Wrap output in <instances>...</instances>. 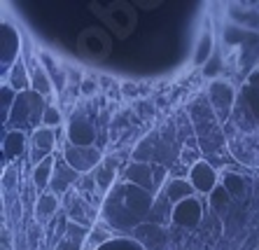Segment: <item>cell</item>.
I'll list each match as a JSON object with an SVG mask.
<instances>
[{
	"mask_svg": "<svg viewBox=\"0 0 259 250\" xmlns=\"http://www.w3.org/2000/svg\"><path fill=\"white\" fill-rule=\"evenodd\" d=\"M152 206H154L152 192L124 180V183H115V187L105 194L101 206V218L110 229L121 232V236H126L124 232H136L138 227L145 225L147 215L152 213Z\"/></svg>",
	"mask_w": 259,
	"mask_h": 250,
	"instance_id": "1",
	"label": "cell"
},
{
	"mask_svg": "<svg viewBox=\"0 0 259 250\" xmlns=\"http://www.w3.org/2000/svg\"><path fill=\"white\" fill-rule=\"evenodd\" d=\"M19 47H21V37L19 31L10 21L0 24V68H3V77L10 75L19 61Z\"/></svg>",
	"mask_w": 259,
	"mask_h": 250,
	"instance_id": "2",
	"label": "cell"
},
{
	"mask_svg": "<svg viewBox=\"0 0 259 250\" xmlns=\"http://www.w3.org/2000/svg\"><path fill=\"white\" fill-rule=\"evenodd\" d=\"M63 159L70 169H75L77 173H89L96 166H101V152L96 147H75L70 143H66L63 147Z\"/></svg>",
	"mask_w": 259,
	"mask_h": 250,
	"instance_id": "3",
	"label": "cell"
},
{
	"mask_svg": "<svg viewBox=\"0 0 259 250\" xmlns=\"http://www.w3.org/2000/svg\"><path fill=\"white\" fill-rule=\"evenodd\" d=\"M201 220H203V206L196 196L175 203L173 211H170V222L178 227H185V229H194Z\"/></svg>",
	"mask_w": 259,
	"mask_h": 250,
	"instance_id": "4",
	"label": "cell"
},
{
	"mask_svg": "<svg viewBox=\"0 0 259 250\" xmlns=\"http://www.w3.org/2000/svg\"><path fill=\"white\" fill-rule=\"evenodd\" d=\"M189 183H192V187L196 189L199 194L210 196L212 189L217 187V173L208 161L199 159V161H194L192 169H189Z\"/></svg>",
	"mask_w": 259,
	"mask_h": 250,
	"instance_id": "5",
	"label": "cell"
},
{
	"mask_svg": "<svg viewBox=\"0 0 259 250\" xmlns=\"http://www.w3.org/2000/svg\"><path fill=\"white\" fill-rule=\"evenodd\" d=\"M96 141V129L82 115H75L68 124V143L75 147H94Z\"/></svg>",
	"mask_w": 259,
	"mask_h": 250,
	"instance_id": "6",
	"label": "cell"
},
{
	"mask_svg": "<svg viewBox=\"0 0 259 250\" xmlns=\"http://www.w3.org/2000/svg\"><path fill=\"white\" fill-rule=\"evenodd\" d=\"M208 98H210L212 108L217 112V119L224 122L227 115H229L231 105H234V89L227 82H222V79H215L210 85V89H208Z\"/></svg>",
	"mask_w": 259,
	"mask_h": 250,
	"instance_id": "7",
	"label": "cell"
},
{
	"mask_svg": "<svg viewBox=\"0 0 259 250\" xmlns=\"http://www.w3.org/2000/svg\"><path fill=\"white\" fill-rule=\"evenodd\" d=\"M124 180L147 189L152 194H157V187H154V166L147 164V161H131L126 166V171H124Z\"/></svg>",
	"mask_w": 259,
	"mask_h": 250,
	"instance_id": "8",
	"label": "cell"
},
{
	"mask_svg": "<svg viewBox=\"0 0 259 250\" xmlns=\"http://www.w3.org/2000/svg\"><path fill=\"white\" fill-rule=\"evenodd\" d=\"M30 147H33V161H35V166L40 161H45L47 157H52V152H54V147H56L54 129H47V127L35 129L33 136H30Z\"/></svg>",
	"mask_w": 259,
	"mask_h": 250,
	"instance_id": "9",
	"label": "cell"
},
{
	"mask_svg": "<svg viewBox=\"0 0 259 250\" xmlns=\"http://www.w3.org/2000/svg\"><path fill=\"white\" fill-rule=\"evenodd\" d=\"M37 94L35 92H24L17 96V103H14L12 112H10V124L17 127L14 131H19L21 127H28L33 122V110H30V103H35Z\"/></svg>",
	"mask_w": 259,
	"mask_h": 250,
	"instance_id": "10",
	"label": "cell"
},
{
	"mask_svg": "<svg viewBox=\"0 0 259 250\" xmlns=\"http://www.w3.org/2000/svg\"><path fill=\"white\" fill-rule=\"evenodd\" d=\"M89 234H87V227L79 225V222H68L66 234L59 238L54 250H84V243Z\"/></svg>",
	"mask_w": 259,
	"mask_h": 250,
	"instance_id": "11",
	"label": "cell"
},
{
	"mask_svg": "<svg viewBox=\"0 0 259 250\" xmlns=\"http://www.w3.org/2000/svg\"><path fill=\"white\" fill-rule=\"evenodd\" d=\"M194 192H196V189L192 187L189 178H170L168 183H166V189H163L166 199H168L173 206L175 203H180V201H185V199H192Z\"/></svg>",
	"mask_w": 259,
	"mask_h": 250,
	"instance_id": "12",
	"label": "cell"
},
{
	"mask_svg": "<svg viewBox=\"0 0 259 250\" xmlns=\"http://www.w3.org/2000/svg\"><path fill=\"white\" fill-rule=\"evenodd\" d=\"M54 169H56L54 157H47L45 161H40V164L33 169V185H35L42 194H45V189H47V185H52V180H54Z\"/></svg>",
	"mask_w": 259,
	"mask_h": 250,
	"instance_id": "13",
	"label": "cell"
},
{
	"mask_svg": "<svg viewBox=\"0 0 259 250\" xmlns=\"http://www.w3.org/2000/svg\"><path fill=\"white\" fill-rule=\"evenodd\" d=\"M24 145H26L24 131H10V134L3 138V159H5V161H14L19 154L24 152Z\"/></svg>",
	"mask_w": 259,
	"mask_h": 250,
	"instance_id": "14",
	"label": "cell"
},
{
	"mask_svg": "<svg viewBox=\"0 0 259 250\" xmlns=\"http://www.w3.org/2000/svg\"><path fill=\"white\" fill-rule=\"evenodd\" d=\"M115 164H117L115 159L108 157V159H103L101 166H98V171H96V185L105 192V194L115 187V176H117V166Z\"/></svg>",
	"mask_w": 259,
	"mask_h": 250,
	"instance_id": "15",
	"label": "cell"
},
{
	"mask_svg": "<svg viewBox=\"0 0 259 250\" xmlns=\"http://www.w3.org/2000/svg\"><path fill=\"white\" fill-rule=\"evenodd\" d=\"M77 178H79V173L75 171V169H70V166L66 164V159H63V161H61V164L54 169V180H52V187H54L56 192H66V189L70 187Z\"/></svg>",
	"mask_w": 259,
	"mask_h": 250,
	"instance_id": "16",
	"label": "cell"
},
{
	"mask_svg": "<svg viewBox=\"0 0 259 250\" xmlns=\"http://www.w3.org/2000/svg\"><path fill=\"white\" fill-rule=\"evenodd\" d=\"M30 92L40 94V96H52V92H54V87H52V79H49L47 70H45L42 66H33V73H30Z\"/></svg>",
	"mask_w": 259,
	"mask_h": 250,
	"instance_id": "17",
	"label": "cell"
},
{
	"mask_svg": "<svg viewBox=\"0 0 259 250\" xmlns=\"http://www.w3.org/2000/svg\"><path fill=\"white\" fill-rule=\"evenodd\" d=\"M56 211H59V196L56 194L45 192V194L37 196V201H35V218L37 220H49Z\"/></svg>",
	"mask_w": 259,
	"mask_h": 250,
	"instance_id": "18",
	"label": "cell"
},
{
	"mask_svg": "<svg viewBox=\"0 0 259 250\" xmlns=\"http://www.w3.org/2000/svg\"><path fill=\"white\" fill-rule=\"evenodd\" d=\"M94 250H147L140 241H136L133 236H112L110 241H105L103 245H98V248Z\"/></svg>",
	"mask_w": 259,
	"mask_h": 250,
	"instance_id": "19",
	"label": "cell"
},
{
	"mask_svg": "<svg viewBox=\"0 0 259 250\" xmlns=\"http://www.w3.org/2000/svg\"><path fill=\"white\" fill-rule=\"evenodd\" d=\"M17 96L19 94L14 92L12 87L7 82H3V87H0V119H3V124L10 119V112H12L14 103H17Z\"/></svg>",
	"mask_w": 259,
	"mask_h": 250,
	"instance_id": "20",
	"label": "cell"
},
{
	"mask_svg": "<svg viewBox=\"0 0 259 250\" xmlns=\"http://www.w3.org/2000/svg\"><path fill=\"white\" fill-rule=\"evenodd\" d=\"M7 85L12 87L17 94H24L26 89L30 87V77H28V73H26V66L21 61H17V66L10 70V82Z\"/></svg>",
	"mask_w": 259,
	"mask_h": 250,
	"instance_id": "21",
	"label": "cell"
},
{
	"mask_svg": "<svg viewBox=\"0 0 259 250\" xmlns=\"http://www.w3.org/2000/svg\"><path fill=\"white\" fill-rule=\"evenodd\" d=\"M212 54H215V52H212V35H210V33H203V35H201V40L196 43V52H194V63L203 68L205 63L212 59Z\"/></svg>",
	"mask_w": 259,
	"mask_h": 250,
	"instance_id": "22",
	"label": "cell"
},
{
	"mask_svg": "<svg viewBox=\"0 0 259 250\" xmlns=\"http://www.w3.org/2000/svg\"><path fill=\"white\" fill-rule=\"evenodd\" d=\"M222 185L227 187L231 199H243V196L247 194V185H245V180H243V176H238V173H224Z\"/></svg>",
	"mask_w": 259,
	"mask_h": 250,
	"instance_id": "23",
	"label": "cell"
},
{
	"mask_svg": "<svg viewBox=\"0 0 259 250\" xmlns=\"http://www.w3.org/2000/svg\"><path fill=\"white\" fill-rule=\"evenodd\" d=\"M243 101L247 103L250 112L254 115V119L259 122V87H252V85H245L243 89Z\"/></svg>",
	"mask_w": 259,
	"mask_h": 250,
	"instance_id": "24",
	"label": "cell"
},
{
	"mask_svg": "<svg viewBox=\"0 0 259 250\" xmlns=\"http://www.w3.org/2000/svg\"><path fill=\"white\" fill-rule=\"evenodd\" d=\"M222 66H224L222 54H217V52H215L210 61H208V63L203 66V75H205L208 79H212V82H215V77H217L220 73H222Z\"/></svg>",
	"mask_w": 259,
	"mask_h": 250,
	"instance_id": "25",
	"label": "cell"
},
{
	"mask_svg": "<svg viewBox=\"0 0 259 250\" xmlns=\"http://www.w3.org/2000/svg\"><path fill=\"white\" fill-rule=\"evenodd\" d=\"M208 199H210L212 208H215V206H227V203L231 201V194L227 192V187H224V185H217V187L212 189V194L208 196Z\"/></svg>",
	"mask_w": 259,
	"mask_h": 250,
	"instance_id": "26",
	"label": "cell"
},
{
	"mask_svg": "<svg viewBox=\"0 0 259 250\" xmlns=\"http://www.w3.org/2000/svg\"><path fill=\"white\" fill-rule=\"evenodd\" d=\"M59 124H61V112L56 108H52V105H47V110L42 112V127L56 129Z\"/></svg>",
	"mask_w": 259,
	"mask_h": 250,
	"instance_id": "27",
	"label": "cell"
},
{
	"mask_svg": "<svg viewBox=\"0 0 259 250\" xmlns=\"http://www.w3.org/2000/svg\"><path fill=\"white\" fill-rule=\"evenodd\" d=\"M154 166V164H152ZM166 176H168V173H166V166H154V187H157V192H159V187H161L163 185V180H166Z\"/></svg>",
	"mask_w": 259,
	"mask_h": 250,
	"instance_id": "28",
	"label": "cell"
},
{
	"mask_svg": "<svg viewBox=\"0 0 259 250\" xmlns=\"http://www.w3.org/2000/svg\"><path fill=\"white\" fill-rule=\"evenodd\" d=\"M3 185H5V187H14V185H17V169H14V166L5 169V176H3Z\"/></svg>",
	"mask_w": 259,
	"mask_h": 250,
	"instance_id": "29",
	"label": "cell"
},
{
	"mask_svg": "<svg viewBox=\"0 0 259 250\" xmlns=\"http://www.w3.org/2000/svg\"><path fill=\"white\" fill-rule=\"evenodd\" d=\"M224 37H227V43H243V40H245V35H241L238 28H227Z\"/></svg>",
	"mask_w": 259,
	"mask_h": 250,
	"instance_id": "30",
	"label": "cell"
},
{
	"mask_svg": "<svg viewBox=\"0 0 259 250\" xmlns=\"http://www.w3.org/2000/svg\"><path fill=\"white\" fill-rule=\"evenodd\" d=\"M124 94H126V96H136L138 92H136V87L133 85H124Z\"/></svg>",
	"mask_w": 259,
	"mask_h": 250,
	"instance_id": "31",
	"label": "cell"
},
{
	"mask_svg": "<svg viewBox=\"0 0 259 250\" xmlns=\"http://www.w3.org/2000/svg\"><path fill=\"white\" fill-rule=\"evenodd\" d=\"M254 10H257V12H259V3H254Z\"/></svg>",
	"mask_w": 259,
	"mask_h": 250,
	"instance_id": "32",
	"label": "cell"
},
{
	"mask_svg": "<svg viewBox=\"0 0 259 250\" xmlns=\"http://www.w3.org/2000/svg\"><path fill=\"white\" fill-rule=\"evenodd\" d=\"M257 192H259V180H257Z\"/></svg>",
	"mask_w": 259,
	"mask_h": 250,
	"instance_id": "33",
	"label": "cell"
}]
</instances>
